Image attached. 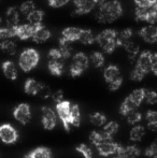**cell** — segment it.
Wrapping results in <instances>:
<instances>
[{"label":"cell","mask_w":157,"mask_h":158,"mask_svg":"<svg viewBox=\"0 0 157 158\" xmlns=\"http://www.w3.org/2000/svg\"><path fill=\"white\" fill-rule=\"evenodd\" d=\"M123 14V6L118 0H110L98 6L95 17L101 24H110Z\"/></svg>","instance_id":"obj_1"},{"label":"cell","mask_w":157,"mask_h":158,"mask_svg":"<svg viewBox=\"0 0 157 158\" xmlns=\"http://www.w3.org/2000/svg\"><path fill=\"white\" fill-rule=\"evenodd\" d=\"M118 32L115 29H105L103 31L98 33L96 37V42L99 44L103 52L111 54L118 48Z\"/></svg>","instance_id":"obj_2"},{"label":"cell","mask_w":157,"mask_h":158,"mask_svg":"<svg viewBox=\"0 0 157 158\" xmlns=\"http://www.w3.org/2000/svg\"><path fill=\"white\" fill-rule=\"evenodd\" d=\"M40 54L35 48H26L21 53L19 58V64L24 72H29L35 69L39 64Z\"/></svg>","instance_id":"obj_3"},{"label":"cell","mask_w":157,"mask_h":158,"mask_svg":"<svg viewBox=\"0 0 157 158\" xmlns=\"http://www.w3.org/2000/svg\"><path fill=\"white\" fill-rule=\"evenodd\" d=\"M89 57L83 52H78L72 56V61L70 64L69 72L72 77H78L89 66Z\"/></svg>","instance_id":"obj_4"},{"label":"cell","mask_w":157,"mask_h":158,"mask_svg":"<svg viewBox=\"0 0 157 158\" xmlns=\"http://www.w3.org/2000/svg\"><path fill=\"white\" fill-rule=\"evenodd\" d=\"M103 77L108 83V87L111 92H115L121 87L123 83V77L121 74L119 68L115 64H110L103 71Z\"/></svg>","instance_id":"obj_5"},{"label":"cell","mask_w":157,"mask_h":158,"mask_svg":"<svg viewBox=\"0 0 157 158\" xmlns=\"http://www.w3.org/2000/svg\"><path fill=\"white\" fill-rule=\"evenodd\" d=\"M71 106L72 103L69 100H63L56 103V113L66 131H70L69 125H71Z\"/></svg>","instance_id":"obj_6"},{"label":"cell","mask_w":157,"mask_h":158,"mask_svg":"<svg viewBox=\"0 0 157 158\" xmlns=\"http://www.w3.org/2000/svg\"><path fill=\"white\" fill-rule=\"evenodd\" d=\"M0 139L6 144H13L19 140V132L10 124L0 126Z\"/></svg>","instance_id":"obj_7"},{"label":"cell","mask_w":157,"mask_h":158,"mask_svg":"<svg viewBox=\"0 0 157 158\" xmlns=\"http://www.w3.org/2000/svg\"><path fill=\"white\" fill-rule=\"evenodd\" d=\"M13 116L17 122L22 125H26L31 119V110L28 103H21L14 109L13 111Z\"/></svg>","instance_id":"obj_8"},{"label":"cell","mask_w":157,"mask_h":158,"mask_svg":"<svg viewBox=\"0 0 157 158\" xmlns=\"http://www.w3.org/2000/svg\"><path fill=\"white\" fill-rule=\"evenodd\" d=\"M121 148V144L114 142L113 140H107V141L102 142V143H100L99 145L96 146L99 155L103 157H109L111 155H115Z\"/></svg>","instance_id":"obj_9"},{"label":"cell","mask_w":157,"mask_h":158,"mask_svg":"<svg viewBox=\"0 0 157 158\" xmlns=\"http://www.w3.org/2000/svg\"><path fill=\"white\" fill-rule=\"evenodd\" d=\"M42 111V125L46 130H52L57 124V116L58 115L48 106H43Z\"/></svg>","instance_id":"obj_10"},{"label":"cell","mask_w":157,"mask_h":158,"mask_svg":"<svg viewBox=\"0 0 157 158\" xmlns=\"http://www.w3.org/2000/svg\"><path fill=\"white\" fill-rule=\"evenodd\" d=\"M40 24H24V25L16 26V37L19 40H28L32 39L35 32L37 31Z\"/></svg>","instance_id":"obj_11"},{"label":"cell","mask_w":157,"mask_h":158,"mask_svg":"<svg viewBox=\"0 0 157 158\" xmlns=\"http://www.w3.org/2000/svg\"><path fill=\"white\" fill-rule=\"evenodd\" d=\"M74 14L85 15L90 13L97 6L95 0H73Z\"/></svg>","instance_id":"obj_12"},{"label":"cell","mask_w":157,"mask_h":158,"mask_svg":"<svg viewBox=\"0 0 157 158\" xmlns=\"http://www.w3.org/2000/svg\"><path fill=\"white\" fill-rule=\"evenodd\" d=\"M138 33L141 39L147 43H157V26H155L154 24L142 27Z\"/></svg>","instance_id":"obj_13"},{"label":"cell","mask_w":157,"mask_h":158,"mask_svg":"<svg viewBox=\"0 0 157 158\" xmlns=\"http://www.w3.org/2000/svg\"><path fill=\"white\" fill-rule=\"evenodd\" d=\"M152 54L153 53H151L150 51H143L142 53H140L136 63V67H138L147 74L149 72H152Z\"/></svg>","instance_id":"obj_14"},{"label":"cell","mask_w":157,"mask_h":158,"mask_svg":"<svg viewBox=\"0 0 157 158\" xmlns=\"http://www.w3.org/2000/svg\"><path fill=\"white\" fill-rule=\"evenodd\" d=\"M48 67L51 74L55 75V77H60L64 73L65 60H61V59H48Z\"/></svg>","instance_id":"obj_15"},{"label":"cell","mask_w":157,"mask_h":158,"mask_svg":"<svg viewBox=\"0 0 157 158\" xmlns=\"http://www.w3.org/2000/svg\"><path fill=\"white\" fill-rule=\"evenodd\" d=\"M82 28L78 27H67L61 31V38L69 42H76L80 40Z\"/></svg>","instance_id":"obj_16"},{"label":"cell","mask_w":157,"mask_h":158,"mask_svg":"<svg viewBox=\"0 0 157 158\" xmlns=\"http://www.w3.org/2000/svg\"><path fill=\"white\" fill-rule=\"evenodd\" d=\"M51 38V31L48 28H46L43 24H40V26L35 32L34 37H32V41L36 43H43L46 42Z\"/></svg>","instance_id":"obj_17"},{"label":"cell","mask_w":157,"mask_h":158,"mask_svg":"<svg viewBox=\"0 0 157 158\" xmlns=\"http://www.w3.org/2000/svg\"><path fill=\"white\" fill-rule=\"evenodd\" d=\"M4 19L8 26H16L19 23V12L15 6H10L6 9Z\"/></svg>","instance_id":"obj_18"},{"label":"cell","mask_w":157,"mask_h":158,"mask_svg":"<svg viewBox=\"0 0 157 158\" xmlns=\"http://www.w3.org/2000/svg\"><path fill=\"white\" fill-rule=\"evenodd\" d=\"M2 71H3V74L6 79L11 80V81H15L17 79V70L13 61L11 60L4 61L2 64Z\"/></svg>","instance_id":"obj_19"},{"label":"cell","mask_w":157,"mask_h":158,"mask_svg":"<svg viewBox=\"0 0 157 158\" xmlns=\"http://www.w3.org/2000/svg\"><path fill=\"white\" fill-rule=\"evenodd\" d=\"M24 158H52V152L48 148L39 146L28 153Z\"/></svg>","instance_id":"obj_20"},{"label":"cell","mask_w":157,"mask_h":158,"mask_svg":"<svg viewBox=\"0 0 157 158\" xmlns=\"http://www.w3.org/2000/svg\"><path fill=\"white\" fill-rule=\"evenodd\" d=\"M72 42H69L67 40H65L64 38H59V44H58V48L60 50V53L63 55L64 59L67 60L68 58H70L72 55V52H73V48L71 46Z\"/></svg>","instance_id":"obj_21"},{"label":"cell","mask_w":157,"mask_h":158,"mask_svg":"<svg viewBox=\"0 0 157 158\" xmlns=\"http://www.w3.org/2000/svg\"><path fill=\"white\" fill-rule=\"evenodd\" d=\"M41 84L40 82L36 81L35 79H28L25 82V85H24V90H25L26 94L36 96L39 94L40 87H41Z\"/></svg>","instance_id":"obj_22"},{"label":"cell","mask_w":157,"mask_h":158,"mask_svg":"<svg viewBox=\"0 0 157 158\" xmlns=\"http://www.w3.org/2000/svg\"><path fill=\"white\" fill-rule=\"evenodd\" d=\"M126 53H127L128 57L131 61H134L136 59H138L139 55H140V48L137 43H134V41L128 42L127 44H125L124 46Z\"/></svg>","instance_id":"obj_23"},{"label":"cell","mask_w":157,"mask_h":158,"mask_svg":"<svg viewBox=\"0 0 157 158\" xmlns=\"http://www.w3.org/2000/svg\"><path fill=\"white\" fill-rule=\"evenodd\" d=\"M107 140H113V138L107 135L103 131H100V132L99 131H92L89 135V141L93 145H95V148Z\"/></svg>","instance_id":"obj_24"},{"label":"cell","mask_w":157,"mask_h":158,"mask_svg":"<svg viewBox=\"0 0 157 158\" xmlns=\"http://www.w3.org/2000/svg\"><path fill=\"white\" fill-rule=\"evenodd\" d=\"M145 93L147 89L145 88H138L134 89L129 96H127L137 106H140V104L143 102V100H145Z\"/></svg>","instance_id":"obj_25"},{"label":"cell","mask_w":157,"mask_h":158,"mask_svg":"<svg viewBox=\"0 0 157 158\" xmlns=\"http://www.w3.org/2000/svg\"><path fill=\"white\" fill-rule=\"evenodd\" d=\"M138 106L131 101L128 97H126L124 99V101L122 102L121 106H119V113H121L123 116H127L130 112H132L134 110H137Z\"/></svg>","instance_id":"obj_26"},{"label":"cell","mask_w":157,"mask_h":158,"mask_svg":"<svg viewBox=\"0 0 157 158\" xmlns=\"http://www.w3.org/2000/svg\"><path fill=\"white\" fill-rule=\"evenodd\" d=\"M136 19L139 22H147L150 19V6H137L136 11H134Z\"/></svg>","instance_id":"obj_27"},{"label":"cell","mask_w":157,"mask_h":158,"mask_svg":"<svg viewBox=\"0 0 157 158\" xmlns=\"http://www.w3.org/2000/svg\"><path fill=\"white\" fill-rule=\"evenodd\" d=\"M132 35H134V30L131 28H126V29L122 30L121 32H118V46H123L124 48L125 44L131 41Z\"/></svg>","instance_id":"obj_28"},{"label":"cell","mask_w":157,"mask_h":158,"mask_svg":"<svg viewBox=\"0 0 157 158\" xmlns=\"http://www.w3.org/2000/svg\"><path fill=\"white\" fill-rule=\"evenodd\" d=\"M145 135V128L141 125H138V126H134L132 127V129L130 130V133H129V137H130V140L134 142H138V141H141L142 138L144 137Z\"/></svg>","instance_id":"obj_29"},{"label":"cell","mask_w":157,"mask_h":158,"mask_svg":"<svg viewBox=\"0 0 157 158\" xmlns=\"http://www.w3.org/2000/svg\"><path fill=\"white\" fill-rule=\"evenodd\" d=\"M79 41L81 43L85 44V45H90V44H93L96 41V38H95L94 33L90 29H82Z\"/></svg>","instance_id":"obj_30"},{"label":"cell","mask_w":157,"mask_h":158,"mask_svg":"<svg viewBox=\"0 0 157 158\" xmlns=\"http://www.w3.org/2000/svg\"><path fill=\"white\" fill-rule=\"evenodd\" d=\"M16 26H6V27L0 28V39H1V41L16 37Z\"/></svg>","instance_id":"obj_31"},{"label":"cell","mask_w":157,"mask_h":158,"mask_svg":"<svg viewBox=\"0 0 157 158\" xmlns=\"http://www.w3.org/2000/svg\"><path fill=\"white\" fill-rule=\"evenodd\" d=\"M119 151L128 158H137L138 156H140V154H141L140 148H137L136 145H129V146H126V148H124V146L122 145Z\"/></svg>","instance_id":"obj_32"},{"label":"cell","mask_w":157,"mask_h":158,"mask_svg":"<svg viewBox=\"0 0 157 158\" xmlns=\"http://www.w3.org/2000/svg\"><path fill=\"white\" fill-rule=\"evenodd\" d=\"M81 111L80 106L76 103H72L71 106V125L74 127H79L81 125Z\"/></svg>","instance_id":"obj_33"},{"label":"cell","mask_w":157,"mask_h":158,"mask_svg":"<svg viewBox=\"0 0 157 158\" xmlns=\"http://www.w3.org/2000/svg\"><path fill=\"white\" fill-rule=\"evenodd\" d=\"M0 48H1V50L3 51L6 54H9V55H15V53H16V51H17V46H16V44H15V42L11 41L10 39L1 41Z\"/></svg>","instance_id":"obj_34"},{"label":"cell","mask_w":157,"mask_h":158,"mask_svg":"<svg viewBox=\"0 0 157 158\" xmlns=\"http://www.w3.org/2000/svg\"><path fill=\"white\" fill-rule=\"evenodd\" d=\"M27 21L30 24H42V19L44 17V12L42 10H34L31 13L27 15Z\"/></svg>","instance_id":"obj_35"},{"label":"cell","mask_w":157,"mask_h":158,"mask_svg":"<svg viewBox=\"0 0 157 158\" xmlns=\"http://www.w3.org/2000/svg\"><path fill=\"white\" fill-rule=\"evenodd\" d=\"M89 60L95 68H101L105 64V56L100 52H93L89 56Z\"/></svg>","instance_id":"obj_36"},{"label":"cell","mask_w":157,"mask_h":158,"mask_svg":"<svg viewBox=\"0 0 157 158\" xmlns=\"http://www.w3.org/2000/svg\"><path fill=\"white\" fill-rule=\"evenodd\" d=\"M89 121L95 126H102L107 124V117L100 112H95L89 115Z\"/></svg>","instance_id":"obj_37"},{"label":"cell","mask_w":157,"mask_h":158,"mask_svg":"<svg viewBox=\"0 0 157 158\" xmlns=\"http://www.w3.org/2000/svg\"><path fill=\"white\" fill-rule=\"evenodd\" d=\"M102 131L107 135H109V137L113 138V135H116V132L118 131V124L116 123V122H114V121L109 122V123H107L105 125Z\"/></svg>","instance_id":"obj_38"},{"label":"cell","mask_w":157,"mask_h":158,"mask_svg":"<svg viewBox=\"0 0 157 158\" xmlns=\"http://www.w3.org/2000/svg\"><path fill=\"white\" fill-rule=\"evenodd\" d=\"M34 10H36V4L32 0H27V1H24L23 3L19 6V11H21L22 14L26 15L27 16L29 13H31Z\"/></svg>","instance_id":"obj_39"},{"label":"cell","mask_w":157,"mask_h":158,"mask_svg":"<svg viewBox=\"0 0 157 158\" xmlns=\"http://www.w3.org/2000/svg\"><path fill=\"white\" fill-rule=\"evenodd\" d=\"M126 117H127L128 123L131 124V125H136V124H138L139 122L142 119V114H141L139 111L134 110L132 112H130Z\"/></svg>","instance_id":"obj_40"},{"label":"cell","mask_w":157,"mask_h":158,"mask_svg":"<svg viewBox=\"0 0 157 158\" xmlns=\"http://www.w3.org/2000/svg\"><path fill=\"white\" fill-rule=\"evenodd\" d=\"M145 75H147V73H144L142 70H140L138 67H134V70H132L131 73H130V79L134 82H140L144 79Z\"/></svg>","instance_id":"obj_41"},{"label":"cell","mask_w":157,"mask_h":158,"mask_svg":"<svg viewBox=\"0 0 157 158\" xmlns=\"http://www.w3.org/2000/svg\"><path fill=\"white\" fill-rule=\"evenodd\" d=\"M76 152L81 153L82 155H83L84 158H93V152L92 150H90V148L88 145H86V144L84 143H81L79 146H76Z\"/></svg>","instance_id":"obj_42"},{"label":"cell","mask_w":157,"mask_h":158,"mask_svg":"<svg viewBox=\"0 0 157 158\" xmlns=\"http://www.w3.org/2000/svg\"><path fill=\"white\" fill-rule=\"evenodd\" d=\"M52 90H51V88L48 87V85H45V84L42 83L41 84V87H40V90H39V96L41 98H43V99H46V98L48 97H52Z\"/></svg>","instance_id":"obj_43"},{"label":"cell","mask_w":157,"mask_h":158,"mask_svg":"<svg viewBox=\"0 0 157 158\" xmlns=\"http://www.w3.org/2000/svg\"><path fill=\"white\" fill-rule=\"evenodd\" d=\"M157 152V139L155 141H153L144 151V155L147 157H154L155 153Z\"/></svg>","instance_id":"obj_44"},{"label":"cell","mask_w":157,"mask_h":158,"mask_svg":"<svg viewBox=\"0 0 157 158\" xmlns=\"http://www.w3.org/2000/svg\"><path fill=\"white\" fill-rule=\"evenodd\" d=\"M145 101L149 104H155L157 103V93L154 90H147L145 93Z\"/></svg>","instance_id":"obj_45"},{"label":"cell","mask_w":157,"mask_h":158,"mask_svg":"<svg viewBox=\"0 0 157 158\" xmlns=\"http://www.w3.org/2000/svg\"><path fill=\"white\" fill-rule=\"evenodd\" d=\"M150 24L157 23V2L150 6Z\"/></svg>","instance_id":"obj_46"},{"label":"cell","mask_w":157,"mask_h":158,"mask_svg":"<svg viewBox=\"0 0 157 158\" xmlns=\"http://www.w3.org/2000/svg\"><path fill=\"white\" fill-rule=\"evenodd\" d=\"M71 0H48V3L52 8H61L68 4Z\"/></svg>","instance_id":"obj_47"},{"label":"cell","mask_w":157,"mask_h":158,"mask_svg":"<svg viewBox=\"0 0 157 158\" xmlns=\"http://www.w3.org/2000/svg\"><path fill=\"white\" fill-rule=\"evenodd\" d=\"M145 118H147V123H154L157 122V111L149 110L145 114Z\"/></svg>","instance_id":"obj_48"},{"label":"cell","mask_w":157,"mask_h":158,"mask_svg":"<svg viewBox=\"0 0 157 158\" xmlns=\"http://www.w3.org/2000/svg\"><path fill=\"white\" fill-rule=\"evenodd\" d=\"M52 98H53V100L56 102V103L63 101V100H64V93H63V90H56L55 93H53V94H52Z\"/></svg>","instance_id":"obj_49"},{"label":"cell","mask_w":157,"mask_h":158,"mask_svg":"<svg viewBox=\"0 0 157 158\" xmlns=\"http://www.w3.org/2000/svg\"><path fill=\"white\" fill-rule=\"evenodd\" d=\"M152 72L157 75V53L152 54Z\"/></svg>","instance_id":"obj_50"},{"label":"cell","mask_w":157,"mask_h":158,"mask_svg":"<svg viewBox=\"0 0 157 158\" xmlns=\"http://www.w3.org/2000/svg\"><path fill=\"white\" fill-rule=\"evenodd\" d=\"M134 3H136L137 6H151L147 0H134Z\"/></svg>","instance_id":"obj_51"},{"label":"cell","mask_w":157,"mask_h":158,"mask_svg":"<svg viewBox=\"0 0 157 158\" xmlns=\"http://www.w3.org/2000/svg\"><path fill=\"white\" fill-rule=\"evenodd\" d=\"M147 128H149L151 131L156 132L157 131V122H154V123H147Z\"/></svg>","instance_id":"obj_52"},{"label":"cell","mask_w":157,"mask_h":158,"mask_svg":"<svg viewBox=\"0 0 157 158\" xmlns=\"http://www.w3.org/2000/svg\"><path fill=\"white\" fill-rule=\"evenodd\" d=\"M112 158H128V157H126V156H125V155H124V154H123V153H122V152H121V151H119V150H118V153H116V154H115V155H114V156H113V157H112Z\"/></svg>","instance_id":"obj_53"},{"label":"cell","mask_w":157,"mask_h":158,"mask_svg":"<svg viewBox=\"0 0 157 158\" xmlns=\"http://www.w3.org/2000/svg\"><path fill=\"white\" fill-rule=\"evenodd\" d=\"M96 1V4L97 6H101V4H103L105 2H107V1H109V0H95Z\"/></svg>","instance_id":"obj_54"},{"label":"cell","mask_w":157,"mask_h":158,"mask_svg":"<svg viewBox=\"0 0 157 158\" xmlns=\"http://www.w3.org/2000/svg\"><path fill=\"white\" fill-rule=\"evenodd\" d=\"M149 1V3H150V6H152V4H154V3H156L157 2V0H147Z\"/></svg>","instance_id":"obj_55"},{"label":"cell","mask_w":157,"mask_h":158,"mask_svg":"<svg viewBox=\"0 0 157 158\" xmlns=\"http://www.w3.org/2000/svg\"><path fill=\"white\" fill-rule=\"evenodd\" d=\"M154 158H157V152L155 153V155H154Z\"/></svg>","instance_id":"obj_56"}]
</instances>
